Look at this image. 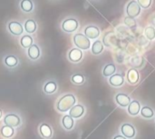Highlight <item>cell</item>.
I'll list each match as a JSON object with an SVG mask.
<instances>
[{
    "instance_id": "obj_25",
    "label": "cell",
    "mask_w": 155,
    "mask_h": 139,
    "mask_svg": "<svg viewBox=\"0 0 155 139\" xmlns=\"http://www.w3.org/2000/svg\"><path fill=\"white\" fill-rule=\"evenodd\" d=\"M25 31L29 34H32L34 32H35L36 30V24L34 20L32 19H29L25 22Z\"/></svg>"
},
{
    "instance_id": "obj_18",
    "label": "cell",
    "mask_w": 155,
    "mask_h": 139,
    "mask_svg": "<svg viewBox=\"0 0 155 139\" xmlns=\"http://www.w3.org/2000/svg\"><path fill=\"white\" fill-rule=\"evenodd\" d=\"M0 134L5 138H11L15 134V129H14V127H8V126L5 125L4 127H1Z\"/></svg>"
},
{
    "instance_id": "obj_20",
    "label": "cell",
    "mask_w": 155,
    "mask_h": 139,
    "mask_svg": "<svg viewBox=\"0 0 155 139\" xmlns=\"http://www.w3.org/2000/svg\"><path fill=\"white\" fill-rule=\"evenodd\" d=\"M116 72V66L114 64H107L103 69V75L105 77H110Z\"/></svg>"
},
{
    "instance_id": "obj_15",
    "label": "cell",
    "mask_w": 155,
    "mask_h": 139,
    "mask_svg": "<svg viewBox=\"0 0 155 139\" xmlns=\"http://www.w3.org/2000/svg\"><path fill=\"white\" fill-rule=\"evenodd\" d=\"M126 78L131 85H135L139 81V72L135 68H132L127 72Z\"/></svg>"
},
{
    "instance_id": "obj_12",
    "label": "cell",
    "mask_w": 155,
    "mask_h": 139,
    "mask_svg": "<svg viewBox=\"0 0 155 139\" xmlns=\"http://www.w3.org/2000/svg\"><path fill=\"white\" fill-rule=\"evenodd\" d=\"M109 83L114 87H120L124 84V78L121 74H114L109 77Z\"/></svg>"
},
{
    "instance_id": "obj_33",
    "label": "cell",
    "mask_w": 155,
    "mask_h": 139,
    "mask_svg": "<svg viewBox=\"0 0 155 139\" xmlns=\"http://www.w3.org/2000/svg\"><path fill=\"white\" fill-rule=\"evenodd\" d=\"M113 139H127L125 137H124L123 135L121 136V135H117V136H115V137H114V138Z\"/></svg>"
},
{
    "instance_id": "obj_31",
    "label": "cell",
    "mask_w": 155,
    "mask_h": 139,
    "mask_svg": "<svg viewBox=\"0 0 155 139\" xmlns=\"http://www.w3.org/2000/svg\"><path fill=\"white\" fill-rule=\"evenodd\" d=\"M124 23L130 28H134V27H136V25H137L135 19L133 17H130V16H126L124 18Z\"/></svg>"
},
{
    "instance_id": "obj_10",
    "label": "cell",
    "mask_w": 155,
    "mask_h": 139,
    "mask_svg": "<svg viewBox=\"0 0 155 139\" xmlns=\"http://www.w3.org/2000/svg\"><path fill=\"white\" fill-rule=\"evenodd\" d=\"M68 58L73 63H78L83 58V52L79 48H73L68 54Z\"/></svg>"
},
{
    "instance_id": "obj_6",
    "label": "cell",
    "mask_w": 155,
    "mask_h": 139,
    "mask_svg": "<svg viewBox=\"0 0 155 139\" xmlns=\"http://www.w3.org/2000/svg\"><path fill=\"white\" fill-rule=\"evenodd\" d=\"M121 133L124 137H125L126 138H134L135 137V128L133 125L129 124V123H125L123 124L121 127Z\"/></svg>"
},
{
    "instance_id": "obj_2",
    "label": "cell",
    "mask_w": 155,
    "mask_h": 139,
    "mask_svg": "<svg viewBox=\"0 0 155 139\" xmlns=\"http://www.w3.org/2000/svg\"><path fill=\"white\" fill-rule=\"evenodd\" d=\"M74 43L79 49L87 50L91 46L90 39L83 34H76L74 36Z\"/></svg>"
},
{
    "instance_id": "obj_27",
    "label": "cell",
    "mask_w": 155,
    "mask_h": 139,
    "mask_svg": "<svg viewBox=\"0 0 155 139\" xmlns=\"http://www.w3.org/2000/svg\"><path fill=\"white\" fill-rule=\"evenodd\" d=\"M20 5L25 12H30L33 9V3L31 0H22Z\"/></svg>"
},
{
    "instance_id": "obj_23",
    "label": "cell",
    "mask_w": 155,
    "mask_h": 139,
    "mask_svg": "<svg viewBox=\"0 0 155 139\" xmlns=\"http://www.w3.org/2000/svg\"><path fill=\"white\" fill-rule=\"evenodd\" d=\"M104 51V45L100 40H96L92 46V53L94 55H100Z\"/></svg>"
},
{
    "instance_id": "obj_22",
    "label": "cell",
    "mask_w": 155,
    "mask_h": 139,
    "mask_svg": "<svg viewBox=\"0 0 155 139\" xmlns=\"http://www.w3.org/2000/svg\"><path fill=\"white\" fill-rule=\"evenodd\" d=\"M141 116L143 117V118H146V119H151L154 117V112L153 110L150 107H143L141 108Z\"/></svg>"
},
{
    "instance_id": "obj_30",
    "label": "cell",
    "mask_w": 155,
    "mask_h": 139,
    "mask_svg": "<svg viewBox=\"0 0 155 139\" xmlns=\"http://www.w3.org/2000/svg\"><path fill=\"white\" fill-rule=\"evenodd\" d=\"M145 36L149 40H153L155 38V28L153 26H148L145 28L144 31Z\"/></svg>"
},
{
    "instance_id": "obj_8",
    "label": "cell",
    "mask_w": 155,
    "mask_h": 139,
    "mask_svg": "<svg viewBox=\"0 0 155 139\" xmlns=\"http://www.w3.org/2000/svg\"><path fill=\"white\" fill-rule=\"evenodd\" d=\"M84 114V107L82 105H74L70 110H69V116L72 117L74 119L80 118Z\"/></svg>"
},
{
    "instance_id": "obj_24",
    "label": "cell",
    "mask_w": 155,
    "mask_h": 139,
    "mask_svg": "<svg viewBox=\"0 0 155 139\" xmlns=\"http://www.w3.org/2000/svg\"><path fill=\"white\" fill-rule=\"evenodd\" d=\"M20 44L24 48H29L33 45V38L30 36L25 35V36H22V38L20 40Z\"/></svg>"
},
{
    "instance_id": "obj_7",
    "label": "cell",
    "mask_w": 155,
    "mask_h": 139,
    "mask_svg": "<svg viewBox=\"0 0 155 139\" xmlns=\"http://www.w3.org/2000/svg\"><path fill=\"white\" fill-rule=\"evenodd\" d=\"M115 101L118 106L122 107H128V106L131 103V98L128 95L124 93H119L115 96Z\"/></svg>"
},
{
    "instance_id": "obj_32",
    "label": "cell",
    "mask_w": 155,
    "mask_h": 139,
    "mask_svg": "<svg viewBox=\"0 0 155 139\" xmlns=\"http://www.w3.org/2000/svg\"><path fill=\"white\" fill-rule=\"evenodd\" d=\"M138 1V4L141 7L143 8H149L151 6V4H152V0H137Z\"/></svg>"
},
{
    "instance_id": "obj_9",
    "label": "cell",
    "mask_w": 155,
    "mask_h": 139,
    "mask_svg": "<svg viewBox=\"0 0 155 139\" xmlns=\"http://www.w3.org/2000/svg\"><path fill=\"white\" fill-rule=\"evenodd\" d=\"M84 36L89 39H96L100 36V30L97 26L89 25L84 29Z\"/></svg>"
},
{
    "instance_id": "obj_4",
    "label": "cell",
    "mask_w": 155,
    "mask_h": 139,
    "mask_svg": "<svg viewBox=\"0 0 155 139\" xmlns=\"http://www.w3.org/2000/svg\"><path fill=\"white\" fill-rule=\"evenodd\" d=\"M4 123L5 126L11 127H17L21 125V118L15 114H8L5 117Z\"/></svg>"
},
{
    "instance_id": "obj_14",
    "label": "cell",
    "mask_w": 155,
    "mask_h": 139,
    "mask_svg": "<svg viewBox=\"0 0 155 139\" xmlns=\"http://www.w3.org/2000/svg\"><path fill=\"white\" fill-rule=\"evenodd\" d=\"M39 132L40 135L42 136V137L45 139H50L53 136V130L52 127L48 125V124H41L40 127H39Z\"/></svg>"
},
{
    "instance_id": "obj_28",
    "label": "cell",
    "mask_w": 155,
    "mask_h": 139,
    "mask_svg": "<svg viewBox=\"0 0 155 139\" xmlns=\"http://www.w3.org/2000/svg\"><path fill=\"white\" fill-rule=\"evenodd\" d=\"M71 80L75 85H83L84 83V81H85V78L81 74H75L71 77Z\"/></svg>"
},
{
    "instance_id": "obj_29",
    "label": "cell",
    "mask_w": 155,
    "mask_h": 139,
    "mask_svg": "<svg viewBox=\"0 0 155 139\" xmlns=\"http://www.w3.org/2000/svg\"><path fill=\"white\" fill-rule=\"evenodd\" d=\"M131 63L134 67H141L143 64V58L140 56H135L132 57Z\"/></svg>"
},
{
    "instance_id": "obj_11",
    "label": "cell",
    "mask_w": 155,
    "mask_h": 139,
    "mask_svg": "<svg viewBox=\"0 0 155 139\" xmlns=\"http://www.w3.org/2000/svg\"><path fill=\"white\" fill-rule=\"evenodd\" d=\"M127 112L129 113V115L135 117L137 115H139V113L141 112V104L139 101L137 100H133L131 101L130 105L127 107Z\"/></svg>"
},
{
    "instance_id": "obj_17",
    "label": "cell",
    "mask_w": 155,
    "mask_h": 139,
    "mask_svg": "<svg viewBox=\"0 0 155 139\" xmlns=\"http://www.w3.org/2000/svg\"><path fill=\"white\" fill-rule=\"evenodd\" d=\"M28 56L32 59V60H36L39 58L40 56V49L36 45H32L27 51Z\"/></svg>"
},
{
    "instance_id": "obj_34",
    "label": "cell",
    "mask_w": 155,
    "mask_h": 139,
    "mask_svg": "<svg viewBox=\"0 0 155 139\" xmlns=\"http://www.w3.org/2000/svg\"><path fill=\"white\" fill-rule=\"evenodd\" d=\"M152 23H153V25H155V16L153 18V20H152Z\"/></svg>"
},
{
    "instance_id": "obj_26",
    "label": "cell",
    "mask_w": 155,
    "mask_h": 139,
    "mask_svg": "<svg viewBox=\"0 0 155 139\" xmlns=\"http://www.w3.org/2000/svg\"><path fill=\"white\" fill-rule=\"evenodd\" d=\"M5 64L8 67H15L18 64V59L15 56H8L5 58Z\"/></svg>"
},
{
    "instance_id": "obj_13",
    "label": "cell",
    "mask_w": 155,
    "mask_h": 139,
    "mask_svg": "<svg viewBox=\"0 0 155 139\" xmlns=\"http://www.w3.org/2000/svg\"><path fill=\"white\" fill-rule=\"evenodd\" d=\"M8 29L15 36H20L23 34V31H24L22 25L18 22H15V21L10 22L8 24Z\"/></svg>"
},
{
    "instance_id": "obj_5",
    "label": "cell",
    "mask_w": 155,
    "mask_h": 139,
    "mask_svg": "<svg viewBox=\"0 0 155 139\" xmlns=\"http://www.w3.org/2000/svg\"><path fill=\"white\" fill-rule=\"evenodd\" d=\"M62 28H63L64 31H65L67 33L74 32L78 28V22H77L76 19H74V18L66 19V20H64L63 22Z\"/></svg>"
},
{
    "instance_id": "obj_21",
    "label": "cell",
    "mask_w": 155,
    "mask_h": 139,
    "mask_svg": "<svg viewBox=\"0 0 155 139\" xmlns=\"http://www.w3.org/2000/svg\"><path fill=\"white\" fill-rule=\"evenodd\" d=\"M57 89V85L54 81H49L44 86V92L47 95H52L54 94Z\"/></svg>"
},
{
    "instance_id": "obj_35",
    "label": "cell",
    "mask_w": 155,
    "mask_h": 139,
    "mask_svg": "<svg viewBox=\"0 0 155 139\" xmlns=\"http://www.w3.org/2000/svg\"><path fill=\"white\" fill-rule=\"evenodd\" d=\"M2 117H3V112H2V110L0 109V119L2 118Z\"/></svg>"
},
{
    "instance_id": "obj_1",
    "label": "cell",
    "mask_w": 155,
    "mask_h": 139,
    "mask_svg": "<svg viewBox=\"0 0 155 139\" xmlns=\"http://www.w3.org/2000/svg\"><path fill=\"white\" fill-rule=\"evenodd\" d=\"M76 103V98L73 94H66L63 96L56 104V108L59 112L64 113L69 111Z\"/></svg>"
},
{
    "instance_id": "obj_3",
    "label": "cell",
    "mask_w": 155,
    "mask_h": 139,
    "mask_svg": "<svg viewBox=\"0 0 155 139\" xmlns=\"http://www.w3.org/2000/svg\"><path fill=\"white\" fill-rule=\"evenodd\" d=\"M126 13H127L128 16L133 17V18L138 16L141 13V6L139 5L138 2H136L134 0L131 1L126 7Z\"/></svg>"
},
{
    "instance_id": "obj_16",
    "label": "cell",
    "mask_w": 155,
    "mask_h": 139,
    "mask_svg": "<svg viewBox=\"0 0 155 139\" xmlns=\"http://www.w3.org/2000/svg\"><path fill=\"white\" fill-rule=\"evenodd\" d=\"M62 125L64 127V129L66 130H72L74 126V120L72 117H70L69 115H65L62 118Z\"/></svg>"
},
{
    "instance_id": "obj_19",
    "label": "cell",
    "mask_w": 155,
    "mask_h": 139,
    "mask_svg": "<svg viewBox=\"0 0 155 139\" xmlns=\"http://www.w3.org/2000/svg\"><path fill=\"white\" fill-rule=\"evenodd\" d=\"M115 36L113 32H109L107 33L104 36V46H114L115 45Z\"/></svg>"
}]
</instances>
